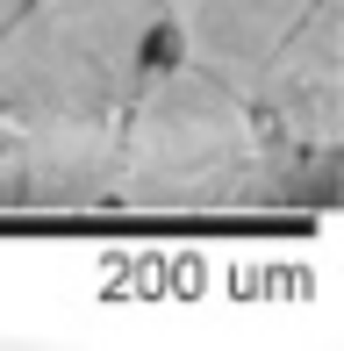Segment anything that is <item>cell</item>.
Instances as JSON below:
<instances>
[{
    "instance_id": "3",
    "label": "cell",
    "mask_w": 344,
    "mask_h": 351,
    "mask_svg": "<svg viewBox=\"0 0 344 351\" xmlns=\"http://www.w3.org/2000/svg\"><path fill=\"white\" fill-rule=\"evenodd\" d=\"M165 51L237 86L330 194L344 151V0H172Z\"/></svg>"
},
{
    "instance_id": "1",
    "label": "cell",
    "mask_w": 344,
    "mask_h": 351,
    "mask_svg": "<svg viewBox=\"0 0 344 351\" xmlns=\"http://www.w3.org/2000/svg\"><path fill=\"white\" fill-rule=\"evenodd\" d=\"M172 0H22L0 14V208H108L130 93Z\"/></svg>"
},
{
    "instance_id": "2",
    "label": "cell",
    "mask_w": 344,
    "mask_h": 351,
    "mask_svg": "<svg viewBox=\"0 0 344 351\" xmlns=\"http://www.w3.org/2000/svg\"><path fill=\"white\" fill-rule=\"evenodd\" d=\"M330 201L265 130V115L215 72L165 51L144 65L115 136L108 208L122 215H244Z\"/></svg>"
},
{
    "instance_id": "4",
    "label": "cell",
    "mask_w": 344,
    "mask_h": 351,
    "mask_svg": "<svg viewBox=\"0 0 344 351\" xmlns=\"http://www.w3.org/2000/svg\"><path fill=\"white\" fill-rule=\"evenodd\" d=\"M14 8H22V0H0V14H14Z\"/></svg>"
}]
</instances>
